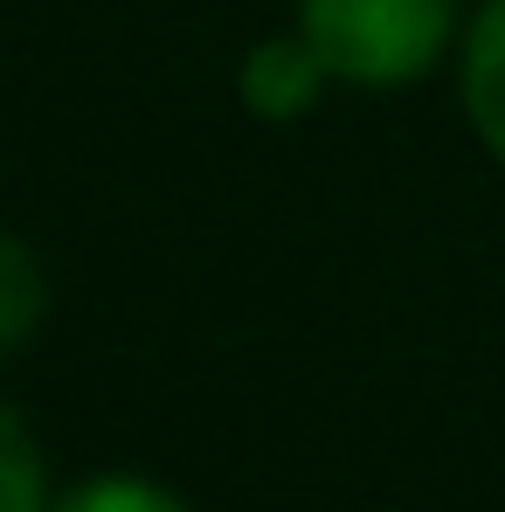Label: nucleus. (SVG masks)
I'll list each match as a JSON object with an SVG mask.
<instances>
[{"instance_id":"obj_1","label":"nucleus","mask_w":505,"mask_h":512,"mask_svg":"<svg viewBox=\"0 0 505 512\" xmlns=\"http://www.w3.org/2000/svg\"><path fill=\"white\" fill-rule=\"evenodd\" d=\"M457 28V0H298V35L326 56L333 84L402 90L429 77Z\"/></svg>"},{"instance_id":"obj_2","label":"nucleus","mask_w":505,"mask_h":512,"mask_svg":"<svg viewBox=\"0 0 505 512\" xmlns=\"http://www.w3.org/2000/svg\"><path fill=\"white\" fill-rule=\"evenodd\" d=\"M326 84H333V70L305 35H263L243 49V70H236V97L263 125H298Z\"/></svg>"},{"instance_id":"obj_3","label":"nucleus","mask_w":505,"mask_h":512,"mask_svg":"<svg viewBox=\"0 0 505 512\" xmlns=\"http://www.w3.org/2000/svg\"><path fill=\"white\" fill-rule=\"evenodd\" d=\"M457 90H464V118L478 132V146L505 167V0H485L471 14Z\"/></svg>"},{"instance_id":"obj_4","label":"nucleus","mask_w":505,"mask_h":512,"mask_svg":"<svg viewBox=\"0 0 505 512\" xmlns=\"http://www.w3.org/2000/svg\"><path fill=\"white\" fill-rule=\"evenodd\" d=\"M42 312H49V277H42L35 250L14 243V236H0V360L35 340Z\"/></svg>"},{"instance_id":"obj_5","label":"nucleus","mask_w":505,"mask_h":512,"mask_svg":"<svg viewBox=\"0 0 505 512\" xmlns=\"http://www.w3.org/2000/svg\"><path fill=\"white\" fill-rule=\"evenodd\" d=\"M49 464L35 429L21 423V409L0 402V512H49Z\"/></svg>"},{"instance_id":"obj_6","label":"nucleus","mask_w":505,"mask_h":512,"mask_svg":"<svg viewBox=\"0 0 505 512\" xmlns=\"http://www.w3.org/2000/svg\"><path fill=\"white\" fill-rule=\"evenodd\" d=\"M49 512H194L173 485L139 478V471H97L84 485H70Z\"/></svg>"}]
</instances>
